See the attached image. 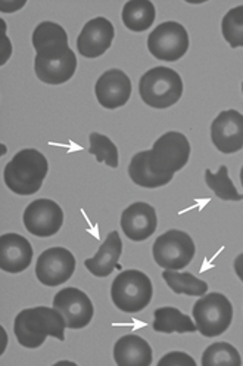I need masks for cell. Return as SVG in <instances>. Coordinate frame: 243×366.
I'll use <instances>...</instances> for the list:
<instances>
[{
	"mask_svg": "<svg viewBox=\"0 0 243 366\" xmlns=\"http://www.w3.org/2000/svg\"><path fill=\"white\" fill-rule=\"evenodd\" d=\"M65 319L55 307H31L21 310L14 324L15 337L22 347L37 349L48 337L65 341Z\"/></svg>",
	"mask_w": 243,
	"mask_h": 366,
	"instance_id": "6da1fadb",
	"label": "cell"
},
{
	"mask_svg": "<svg viewBox=\"0 0 243 366\" xmlns=\"http://www.w3.org/2000/svg\"><path fill=\"white\" fill-rule=\"evenodd\" d=\"M49 163L40 151L21 149L6 164L4 177L6 187L18 195L27 197L40 191L44 177L48 176Z\"/></svg>",
	"mask_w": 243,
	"mask_h": 366,
	"instance_id": "7a4b0ae2",
	"label": "cell"
},
{
	"mask_svg": "<svg viewBox=\"0 0 243 366\" xmlns=\"http://www.w3.org/2000/svg\"><path fill=\"white\" fill-rule=\"evenodd\" d=\"M34 71L46 84H63L77 71V56L68 44V37L44 43L36 48Z\"/></svg>",
	"mask_w": 243,
	"mask_h": 366,
	"instance_id": "3957f363",
	"label": "cell"
},
{
	"mask_svg": "<svg viewBox=\"0 0 243 366\" xmlns=\"http://www.w3.org/2000/svg\"><path fill=\"white\" fill-rule=\"evenodd\" d=\"M180 74L168 66H155L146 71L139 83L142 101L152 108L165 109L180 101L183 95Z\"/></svg>",
	"mask_w": 243,
	"mask_h": 366,
	"instance_id": "277c9868",
	"label": "cell"
},
{
	"mask_svg": "<svg viewBox=\"0 0 243 366\" xmlns=\"http://www.w3.org/2000/svg\"><path fill=\"white\" fill-rule=\"evenodd\" d=\"M152 282L140 270H124L110 287V299L115 307L125 313H138L149 306L152 300Z\"/></svg>",
	"mask_w": 243,
	"mask_h": 366,
	"instance_id": "5b68a950",
	"label": "cell"
},
{
	"mask_svg": "<svg viewBox=\"0 0 243 366\" xmlns=\"http://www.w3.org/2000/svg\"><path fill=\"white\" fill-rule=\"evenodd\" d=\"M193 319L204 337H218L232 325L233 306L224 294L210 292L195 303Z\"/></svg>",
	"mask_w": 243,
	"mask_h": 366,
	"instance_id": "8992f818",
	"label": "cell"
},
{
	"mask_svg": "<svg viewBox=\"0 0 243 366\" xmlns=\"http://www.w3.org/2000/svg\"><path fill=\"white\" fill-rule=\"evenodd\" d=\"M190 157V144L180 132H168L155 141L149 151V164L155 173L174 174L182 170Z\"/></svg>",
	"mask_w": 243,
	"mask_h": 366,
	"instance_id": "52a82bcc",
	"label": "cell"
},
{
	"mask_svg": "<svg viewBox=\"0 0 243 366\" xmlns=\"http://www.w3.org/2000/svg\"><path fill=\"white\" fill-rule=\"evenodd\" d=\"M196 247L189 234L171 229L162 234L152 247L153 260L165 270H182L190 264Z\"/></svg>",
	"mask_w": 243,
	"mask_h": 366,
	"instance_id": "ba28073f",
	"label": "cell"
},
{
	"mask_svg": "<svg viewBox=\"0 0 243 366\" xmlns=\"http://www.w3.org/2000/svg\"><path fill=\"white\" fill-rule=\"evenodd\" d=\"M148 49L153 58L160 61H179L189 49V34L179 22H162L149 34Z\"/></svg>",
	"mask_w": 243,
	"mask_h": 366,
	"instance_id": "9c48e42d",
	"label": "cell"
},
{
	"mask_svg": "<svg viewBox=\"0 0 243 366\" xmlns=\"http://www.w3.org/2000/svg\"><path fill=\"white\" fill-rule=\"evenodd\" d=\"M76 270V257L63 247L48 248L38 256L36 263V277L40 284L56 287L68 281Z\"/></svg>",
	"mask_w": 243,
	"mask_h": 366,
	"instance_id": "30bf717a",
	"label": "cell"
},
{
	"mask_svg": "<svg viewBox=\"0 0 243 366\" xmlns=\"http://www.w3.org/2000/svg\"><path fill=\"white\" fill-rule=\"evenodd\" d=\"M27 231L38 238H49L56 235L63 223V212L52 199L40 198L27 205L22 216Z\"/></svg>",
	"mask_w": 243,
	"mask_h": 366,
	"instance_id": "8fae6325",
	"label": "cell"
},
{
	"mask_svg": "<svg viewBox=\"0 0 243 366\" xmlns=\"http://www.w3.org/2000/svg\"><path fill=\"white\" fill-rule=\"evenodd\" d=\"M53 307L59 310L65 319L66 328L83 330L93 319V303L88 295L78 288L68 287L61 290L53 299Z\"/></svg>",
	"mask_w": 243,
	"mask_h": 366,
	"instance_id": "7c38bea8",
	"label": "cell"
},
{
	"mask_svg": "<svg viewBox=\"0 0 243 366\" xmlns=\"http://www.w3.org/2000/svg\"><path fill=\"white\" fill-rule=\"evenodd\" d=\"M115 37L114 24L103 16L87 21L78 39L77 49L81 56L95 59L102 56L113 44Z\"/></svg>",
	"mask_w": 243,
	"mask_h": 366,
	"instance_id": "4fadbf2b",
	"label": "cell"
},
{
	"mask_svg": "<svg viewBox=\"0 0 243 366\" xmlns=\"http://www.w3.org/2000/svg\"><path fill=\"white\" fill-rule=\"evenodd\" d=\"M211 141L223 154H234L243 148V114L236 109L219 112L211 124Z\"/></svg>",
	"mask_w": 243,
	"mask_h": 366,
	"instance_id": "5bb4252c",
	"label": "cell"
},
{
	"mask_svg": "<svg viewBox=\"0 0 243 366\" xmlns=\"http://www.w3.org/2000/svg\"><path fill=\"white\" fill-rule=\"evenodd\" d=\"M95 94L103 108L117 109L124 107L131 97V80L124 71L113 68L98 79Z\"/></svg>",
	"mask_w": 243,
	"mask_h": 366,
	"instance_id": "9a60e30c",
	"label": "cell"
},
{
	"mask_svg": "<svg viewBox=\"0 0 243 366\" xmlns=\"http://www.w3.org/2000/svg\"><path fill=\"white\" fill-rule=\"evenodd\" d=\"M157 212L148 202H135L121 214V227L125 237L131 241L142 242L157 231Z\"/></svg>",
	"mask_w": 243,
	"mask_h": 366,
	"instance_id": "2e32d148",
	"label": "cell"
},
{
	"mask_svg": "<svg viewBox=\"0 0 243 366\" xmlns=\"http://www.w3.org/2000/svg\"><path fill=\"white\" fill-rule=\"evenodd\" d=\"M33 260V247L22 235L5 234L0 237V267L8 273L24 272Z\"/></svg>",
	"mask_w": 243,
	"mask_h": 366,
	"instance_id": "e0dca14e",
	"label": "cell"
},
{
	"mask_svg": "<svg viewBox=\"0 0 243 366\" xmlns=\"http://www.w3.org/2000/svg\"><path fill=\"white\" fill-rule=\"evenodd\" d=\"M123 254V242L120 234L117 231L109 232L105 242L100 245L95 257L87 259L84 262L86 269L91 272L93 277L106 278L118 267V260Z\"/></svg>",
	"mask_w": 243,
	"mask_h": 366,
	"instance_id": "ac0fdd59",
	"label": "cell"
},
{
	"mask_svg": "<svg viewBox=\"0 0 243 366\" xmlns=\"http://www.w3.org/2000/svg\"><path fill=\"white\" fill-rule=\"evenodd\" d=\"M152 347L136 334L121 337L114 346V360L118 366H150Z\"/></svg>",
	"mask_w": 243,
	"mask_h": 366,
	"instance_id": "d6986e66",
	"label": "cell"
},
{
	"mask_svg": "<svg viewBox=\"0 0 243 366\" xmlns=\"http://www.w3.org/2000/svg\"><path fill=\"white\" fill-rule=\"evenodd\" d=\"M128 176L138 187L155 189L168 185L174 174L155 173L149 164V151H142L131 158L128 166Z\"/></svg>",
	"mask_w": 243,
	"mask_h": 366,
	"instance_id": "ffe728a7",
	"label": "cell"
},
{
	"mask_svg": "<svg viewBox=\"0 0 243 366\" xmlns=\"http://www.w3.org/2000/svg\"><path fill=\"white\" fill-rule=\"evenodd\" d=\"M153 330L157 332H196V324L193 320L175 307H161L153 313Z\"/></svg>",
	"mask_w": 243,
	"mask_h": 366,
	"instance_id": "44dd1931",
	"label": "cell"
},
{
	"mask_svg": "<svg viewBox=\"0 0 243 366\" xmlns=\"http://www.w3.org/2000/svg\"><path fill=\"white\" fill-rule=\"evenodd\" d=\"M155 16H157V12H155V6L150 0H128L123 8L124 26L136 33L149 30Z\"/></svg>",
	"mask_w": 243,
	"mask_h": 366,
	"instance_id": "7402d4cb",
	"label": "cell"
},
{
	"mask_svg": "<svg viewBox=\"0 0 243 366\" xmlns=\"http://www.w3.org/2000/svg\"><path fill=\"white\" fill-rule=\"evenodd\" d=\"M162 278L175 294H185L190 297H201L208 292V284L197 280L192 273H179L175 270L162 272Z\"/></svg>",
	"mask_w": 243,
	"mask_h": 366,
	"instance_id": "603a6c76",
	"label": "cell"
},
{
	"mask_svg": "<svg viewBox=\"0 0 243 366\" xmlns=\"http://www.w3.org/2000/svg\"><path fill=\"white\" fill-rule=\"evenodd\" d=\"M207 185L214 191V194L223 201H242L243 194H239L236 187L229 176L227 166H221L217 173L205 170Z\"/></svg>",
	"mask_w": 243,
	"mask_h": 366,
	"instance_id": "cb8c5ba5",
	"label": "cell"
},
{
	"mask_svg": "<svg viewBox=\"0 0 243 366\" xmlns=\"http://www.w3.org/2000/svg\"><path fill=\"white\" fill-rule=\"evenodd\" d=\"M242 357L230 342H214L202 355V366H240Z\"/></svg>",
	"mask_w": 243,
	"mask_h": 366,
	"instance_id": "d4e9b609",
	"label": "cell"
},
{
	"mask_svg": "<svg viewBox=\"0 0 243 366\" xmlns=\"http://www.w3.org/2000/svg\"><path fill=\"white\" fill-rule=\"evenodd\" d=\"M91 141V148H88V154L96 157L98 163H106V166L117 169L120 158H118V149L115 144L109 139L108 136L100 134L98 132L91 133L88 136Z\"/></svg>",
	"mask_w": 243,
	"mask_h": 366,
	"instance_id": "484cf974",
	"label": "cell"
},
{
	"mask_svg": "<svg viewBox=\"0 0 243 366\" xmlns=\"http://www.w3.org/2000/svg\"><path fill=\"white\" fill-rule=\"evenodd\" d=\"M221 31L232 48H243V5L230 9L224 15Z\"/></svg>",
	"mask_w": 243,
	"mask_h": 366,
	"instance_id": "4316f807",
	"label": "cell"
},
{
	"mask_svg": "<svg viewBox=\"0 0 243 366\" xmlns=\"http://www.w3.org/2000/svg\"><path fill=\"white\" fill-rule=\"evenodd\" d=\"M158 366H196V362L187 353L171 352L160 359Z\"/></svg>",
	"mask_w": 243,
	"mask_h": 366,
	"instance_id": "83f0119b",
	"label": "cell"
},
{
	"mask_svg": "<svg viewBox=\"0 0 243 366\" xmlns=\"http://www.w3.org/2000/svg\"><path fill=\"white\" fill-rule=\"evenodd\" d=\"M24 5H26V0H2V2H0V9H2V12L5 14H12L21 9Z\"/></svg>",
	"mask_w": 243,
	"mask_h": 366,
	"instance_id": "f1b7e54d",
	"label": "cell"
},
{
	"mask_svg": "<svg viewBox=\"0 0 243 366\" xmlns=\"http://www.w3.org/2000/svg\"><path fill=\"white\" fill-rule=\"evenodd\" d=\"M234 272L239 277V280L243 282V253L239 254L234 260Z\"/></svg>",
	"mask_w": 243,
	"mask_h": 366,
	"instance_id": "f546056e",
	"label": "cell"
},
{
	"mask_svg": "<svg viewBox=\"0 0 243 366\" xmlns=\"http://www.w3.org/2000/svg\"><path fill=\"white\" fill-rule=\"evenodd\" d=\"M240 183H242V187H243V167L240 170Z\"/></svg>",
	"mask_w": 243,
	"mask_h": 366,
	"instance_id": "4dcf8cb0",
	"label": "cell"
},
{
	"mask_svg": "<svg viewBox=\"0 0 243 366\" xmlns=\"http://www.w3.org/2000/svg\"><path fill=\"white\" fill-rule=\"evenodd\" d=\"M242 92H243V83H242Z\"/></svg>",
	"mask_w": 243,
	"mask_h": 366,
	"instance_id": "1f68e13d",
	"label": "cell"
}]
</instances>
